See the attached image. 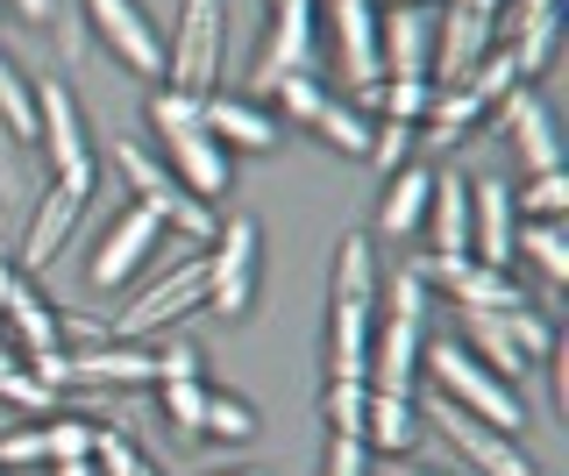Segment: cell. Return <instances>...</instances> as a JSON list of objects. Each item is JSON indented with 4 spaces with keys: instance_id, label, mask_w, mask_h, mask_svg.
<instances>
[{
    "instance_id": "ac0fdd59",
    "label": "cell",
    "mask_w": 569,
    "mask_h": 476,
    "mask_svg": "<svg viewBox=\"0 0 569 476\" xmlns=\"http://www.w3.org/2000/svg\"><path fill=\"white\" fill-rule=\"evenodd\" d=\"M498 50L491 37V14H470V8H435V64H427V79L435 85H462Z\"/></svg>"
},
{
    "instance_id": "9c48e42d",
    "label": "cell",
    "mask_w": 569,
    "mask_h": 476,
    "mask_svg": "<svg viewBox=\"0 0 569 476\" xmlns=\"http://www.w3.org/2000/svg\"><path fill=\"white\" fill-rule=\"evenodd\" d=\"M86 206H93V185H71V179H50L29 206V227H22V250H14V271H50L64 256V242L79 235Z\"/></svg>"
},
{
    "instance_id": "b9f144b4",
    "label": "cell",
    "mask_w": 569,
    "mask_h": 476,
    "mask_svg": "<svg viewBox=\"0 0 569 476\" xmlns=\"http://www.w3.org/2000/svg\"><path fill=\"white\" fill-rule=\"evenodd\" d=\"M192 377H207V356H200L192 342L157 348V384H192Z\"/></svg>"
},
{
    "instance_id": "4fadbf2b",
    "label": "cell",
    "mask_w": 569,
    "mask_h": 476,
    "mask_svg": "<svg viewBox=\"0 0 569 476\" xmlns=\"http://www.w3.org/2000/svg\"><path fill=\"white\" fill-rule=\"evenodd\" d=\"M313 43H320V8L313 0H284V8H271V22H263V50H257V72L249 79L271 93L278 79L313 72Z\"/></svg>"
},
{
    "instance_id": "816d5d0a",
    "label": "cell",
    "mask_w": 569,
    "mask_h": 476,
    "mask_svg": "<svg viewBox=\"0 0 569 476\" xmlns=\"http://www.w3.org/2000/svg\"><path fill=\"white\" fill-rule=\"evenodd\" d=\"M370 8H378V14H385V8H427V0H370Z\"/></svg>"
},
{
    "instance_id": "836d02e7",
    "label": "cell",
    "mask_w": 569,
    "mask_h": 476,
    "mask_svg": "<svg viewBox=\"0 0 569 476\" xmlns=\"http://www.w3.org/2000/svg\"><path fill=\"white\" fill-rule=\"evenodd\" d=\"M313 135H320L328 150H349V156H363V150H370V121L356 114V108H342V100H328V108L313 114Z\"/></svg>"
},
{
    "instance_id": "7a4b0ae2",
    "label": "cell",
    "mask_w": 569,
    "mask_h": 476,
    "mask_svg": "<svg viewBox=\"0 0 569 476\" xmlns=\"http://www.w3.org/2000/svg\"><path fill=\"white\" fill-rule=\"evenodd\" d=\"M420 369L441 384V398H449L456 413L485 419V427H498V434H520V427H527V398H520V384L491 377V369L477 363L470 348L456 342V334H441V342H420Z\"/></svg>"
},
{
    "instance_id": "7402d4cb",
    "label": "cell",
    "mask_w": 569,
    "mask_h": 476,
    "mask_svg": "<svg viewBox=\"0 0 569 476\" xmlns=\"http://www.w3.org/2000/svg\"><path fill=\"white\" fill-rule=\"evenodd\" d=\"M0 334H8L14 356H29V348H58V334H64V313L36 292L29 271H14L8 292H0Z\"/></svg>"
},
{
    "instance_id": "bcb514c9",
    "label": "cell",
    "mask_w": 569,
    "mask_h": 476,
    "mask_svg": "<svg viewBox=\"0 0 569 476\" xmlns=\"http://www.w3.org/2000/svg\"><path fill=\"white\" fill-rule=\"evenodd\" d=\"M562 0H506L498 8V22H491V37H512V29H527V22H541V14H556Z\"/></svg>"
},
{
    "instance_id": "5bb4252c",
    "label": "cell",
    "mask_w": 569,
    "mask_h": 476,
    "mask_svg": "<svg viewBox=\"0 0 569 476\" xmlns=\"http://www.w3.org/2000/svg\"><path fill=\"white\" fill-rule=\"evenodd\" d=\"M164 164H171V179L207 206H221L228 192H236V156L207 135V121L200 129H164Z\"/></svg>"
},
{
    "instance_id": "cb8c5ba5",
    "label": "cell",
    "mask_w": 569,
    "mask_h": 476,
    "mask_svg": "<svg viewBox=\"0 0 569 476\" xmlns=\"http://www.w3.org/2000/svg\"><path fill=\"white\" fill-rule=\"evenodd\" d=\"M420 277L449 285L462 313H512V306H527L520 277H512V271H491V263H477V256H462V263H427Z\"/></svg>"
},
{
    "instance_id": "d4e9b609",
    "label": "cell",
    "mask_w": 569,
    "mask_h": 476,
    "mask_svg": "<svg viewBox=\"0 0 569 476\" xmlns=\"http://www.w3.org/2000/svg\"><path fill=\"white\" fill-rule=\"evenodd\" d=\"M427 200H435V171L427 164H399L385 179V200H378V235L385 242H406L427 227Z\"/></svg>"
},
{
    "instance_id": "7c38bea8",
    "label": "cell",
    "mask_w": 569,
    "mask_h": 476,
    "mask_svg": "<svg viewBox=\"0 0 569 476\" xmlns=\"http://www.w3.org/2000/svg\"><path fill=\"white\" fill-rule=\"evenodd\" d=\"M157 242H164V221L150 214V206H121L114 221H107V235H100V250L93 263H86V277H93V292H121L129 277L142 271V263L157 256Z\"/></svg>"
},
{
    "instance_id": "f5cc1de1",
    "label": "cell",
    "mask_w": 569,
    "mask_h": 476,
    "mask_svg": "<svg viewBox=\"0 0 569 476\" xmlns=\"http://www.w3.org/2000/svg\"><path fill=\"white\" fill-rule=\"evenodd\" d=\"M391 476H441V469H413V463H391Z\"/></svg>"
},
{
    "instance_id": "603a6c76",
    "label": "cell",
    "mask_w": 569,
    "mask_h": 476,
    "mask_svg": "<svg viewBox=\"0 0 569 476\" xmlns=\"http://www.w3.org/2000/svg\"><path fill=\"white\" fill-rule=\"evenodd\" d=\"M64 363H71V384H93V392H150L157 384V348H136V342H93Z\"/></svg>"
},
{
    "instance_id": "ba28073f",
    "label": "cell",
    "mask_w": 569,
    "mask_h": 476,
    "mask_svg": "<svg viewBox=\"0 0 569 476\" xmlns=\"http://www.w3.org/2000/svg\"><path fill=\"white\" fill-rule=\"evenodd\" d=\"M29 93H36V143L50 156V179L100 185V156H93V135H86L79 93L64 79H29Z\"/></svg>"
},
{
    "instance_id": "30bf717a",
    "label": "cell",
    "mask_w": 569,
    "mask_h": 476,
    "mask_svg": "<svg viewBox=\"0 0 569 476\" xmlns=\"http://www.w3.org/2000/svg\"><path fill=\"white\" fill-rule=\"evenodd\" d=\"M93 37L114 50V64H129L136 79H164V29L150 22L142 0H79Z\"/></svg>"
},
{
    "instance_id": "4dcf8cb0",
    "label": "cell",
    "mask_w": 569,
    "mask_h": 476,
    "mask_svg": "<svg viewBox=\"0 0 569 476\" xmlns=\"http://www.w3.org/2000/svg\"><path fill=\"white\" fill-rule=\"evenodd\" d=\"M0 129H8L14 143H29V135H36V93H29V79L14 72L8 50H0Z\"/></svg>"
},
{
    "instance_id": "484cf974",
    "label": "cell",
    "mask_w": 569,
    "mask_h": 476,
    "mask_svg": "<svg viewBox=\"0 0 569 476\" xmlns=\"http://www.w3.org/2000/svg\"><path fill=\"white\" fill-rule=\"evenodd\" d=\"M427 227H435V256H427V263H462V256H470V179H456V171H435Z\"/></svg>"
},
{
    "instance_id": "ffe728a7",
    "label": "cell",
    "mask_w": 569,
    "mask_h": 476,
    "mask_svg": "<svg viewBox=\"0 0 569 476\" xmlns=\"http://www.w3.org/2000/svg\"><path fill=\"white\" fill-rule=\"evenodd\" d=\"M378 64H385V79H427V64H435V8H385Z\"/></svg>"
},
{
    "instance_id": "d6986e66",
    "label": "cell",
    "mask_w": 569,
    "mask_h": 476,
    "mask_svg": "<svg viewBox=\"0 0 569 476\" xmlns=\"http://www.w3.org/2000/svg\"><path fill=\"white\" fill-rule=\"evenodd\" d=\"M498 129H506V143L520 150V164H527V179L533 171H562V135H556V114L541 108V93L533 85H512L506 100H498Z\"/></svg>"
},
{
    "instance_id": "9a60e30c",
    "label": "cell",
    "mask_w": 569,
    "mask_h": 476,
    "mask_svg": "<svg viewBox=\"0 0 569 476\" xmlns=\"http://www.w3.org/2000/svg\"><path fill=\"white\" fill-rule=\"evenodd\" d=\"M320 22H328V43H335V72L370 93V85L385 79V64H378V8H370V0H328Z\"/></svg>"
},
{
    "instance_id": "4316f807",
    "label": "cell",
    "mask_w": 569,
    "mask_h": 476,
    "mask_svg": "<svg viewBox=\"0 0 569 476\" xmlns=\"http://www.w3.org/2000/svg\"><path fill=\"white\" fill-rule=\"evenodd\" d=\"M413 440H420V405L413 398H391V392H370L363 398V448H378V455L399 463Z\"/></svg>"
},
{
    "instance_id": "8992f818",
    "label": "cell",
    "mask_w": 569,
    "mask_h": 476,
    "mask_svg": "<svg viewBox=\"0 0 569 476\" xmlns=\"http://www.w3.org/2000/svg\"><path fill=\"white\" fill-rule=\"evenodd\" d=\"M462 348H470L477 363L491 369V377L520 384L541 369V356L556 348V327H548V313L533 306H512V313H470V334H462Z\"/></svg>"
},
{
    "instance_id": "db71d44e",
    "label": "cell",
    "mask_w": 569,
    "mask_h": 476,
    "mask_svg": "<svg viewBox=\"0 0 569 476\" xmlns=\"http://www.w3.org/2000/svg\"><path fill=\"white\" fill-rule=\"evenodd\" d=\"M228 476H263V469H228Z\"/></svg>"
},
{
    "instance_id": "60d3db41",
    "label": "cell",
    "mask_w": 569,
    "mask_h": 476,
    "mask_svg": "<svg viewBox=\"0 0 569 476\" xmlns=\"http://www.w3.org/2000/svg\"><path fill=\"white\" fill-rule=\"evenodd\" d=\"M200 108H207L200 93H171V85H157V93H150V129L157 135H164V129H200Z\"/></svg>"
},
{
    "instance_id": "f1b7e54d",
    "label": "cell",
    "mask_w": 569,
    "mask_h": 476,
    "mask_svg": "<svg viewBox=\"0 0 569 476\" xmlns=\"http://www.w3.org/2000/svg\"><path fill=\"white\" fill-rule=\"evenodd\" d=\"M370 100H378L385 121H406V129H420L427 108H435V79H378V85H370Z\"/></svg>"
},
{
    "instance_id": "ab89813d",
    "label": "cell",
    "mask_w": 569,
    "mask_h": 476,
    "mask_svg": "<svg viewBox=\"0 0 569 476\" xmlns=\"http://www.w3.org/2000/svg\"><path fill=\"white\" fill-rule=\"evenodd\" d=\"M363 398H370V384H328V392H320V419H328V434H356V440H363Z\"/></svg>"
},
{
    "instance_id": "1f68e13d",
    "label": "cell",
    "mask_w": 569,
    "mask_h": 476,
    "mask_svg": "<svg viewBox=\"0 0 569 476\" xmlns=\"http://www.w3.org/2000/svg\"><path fill=\"white\" fill-rule=\"evenodd\" d=\"M562 206H569V179H562V171H533V179L512 192V214H520V221H562Z\"/></svg>"
},
{
    "instance_id": "d590c367",
    "label": "cell",
    "mask_w": 569,
    "mask_h": 476,
    "mask_svg": "<svg viewBox=\"0 0 569 476\" xmlns=\"http://www.w3.org/2000/svg\"><path fill=\"white\" fill-rule=\"evenodd\" d=\"M378 313H399V321L427 327V277H420V263H406V271H391V285H378Z\"/></svg>"
},
{
    "instance_id": "52a82bcc",
    "label": "cell",
    "mask_w": 569,
    "mask_h": 476,
    "mask_svg": "<svg viewBox=\"0 0 569 476\" xmlns=\"http://www.w3.org/2000/svg\"><path fill=\"white\" fill-rule=\"evenodd\" d=\"M228 50V0H178V22L164 43V85L171 93H213V72H221Z\"/></svg>"
},
{
    "instance_id": "681fc988",
    "label": "cell",
    "mask_w": 569,
    "mask_h": 476,
    "mask_svg": "<svg viewBox=\"0 0 569 476\" xmlns=\"http://www.w3.org/2000/svg\"><path fill=\"white\" fill-rule=\"evenodd\" d=\"M50 476H93V455L86 463H50Z\"/></svg>"
},
{
    "instance_id": "83f0119b",
    "label": "cell",
    "mask_w": 569,
    "mask_h": 476,
    "mask_svg": "<svg viewBox=\"0 0 569 476\" xmlns=\"http://www.w3.org/2000/svg\"><path fill=\"white\" fill-rule=\"evenodd\" d=\"M512 256H527L533 271L548 277V292L569 285V242H562L556 221H520V235H512Z\"/></svg>"
},
{
    "instance_id": "7bdbcfd3",
    "label": "cell",
    "mask_w": 569,
    "mask_h": 476,
    "mask_svg": "<svg viewBox=\"0 0 569 476\" xmlns=\"http://www.w3.org/2000/svg\"><path fill=\"white\" fill-rule=\"evenodd\" d=\"M320 476H370V448L356 434H328V463H320Z\"/></svg>"
},
{
    "instance_id": "e0dca14e",
    "label": "cell",
    "mask_w": 569,
    "mask_h": 476,
    "mask_svg": "<svg viewBox=\"0 0 569 476\" xmlns=\"http://www.w3.org/2000/svg\"><path fill=\"white\" fill-rule=\"evenodd\" d=\"M420 342H427L420 321L378 313V334H370V356H363V384H370V392L413 398V384H420Z\"/></svg>"
},
{
    "instance_id": "f35d334b",
    "label": "cell",
    "mask_w": 569,
    "mask_h": 476,
    "mask_svg": "<svg viewBox=\"0 0 569 476\" xmlns=\"http://www.w3.org/2000/svg\"><path fill=\"white\" fill-rule=\"evenodd\" d=\"M157 398H164V427L178 434H200V413H207V377H192V384H150Z\"/></svg>"
},
{
    "instance_id": "c3c4849f",
    "label": "cell",
    "mask_w": 569,
    "mask_h": 476,
    "mask_svg": "<svg viewBox=\"0 0 569 476\" xmlns=\"http://www.w3.org/2000/svg\"><path fill=\"white\" fill-rule=\"evenodd\" d=\"M449 8H470V14H491V22H498V8H506V0H449Z\"/></svg>"
},
{
    "instance_id": "2e32d148",
    "label": "cell",
    "mask_w": 569,
    "mask_h": 476,
    "mask_svg": "<svg viewBox=\"0 0 569 476\" xmlns=\"http://www.w3.org/2000/svg\"><path fill=\"white\" fill-rule=\"evenodd\" d=\"M200 121L228 156H271L284 143V121L263 108V100H242V93H207Z\"/></svg>"
},
{
    "instance_id": "74e56055",
    "label": "cell",
    "mask_w": 569,
    "mask_h": 476,
    "mask_svg": "<svg viewBox=\"0 0 569 476\" xmlns=\"http://www.w3.org/2000/svg\"><path fill=\"white\" fill-rule=\"evenodd\" d=\"M93 419H43V463H86L93 455Z\"/></svg>"
},
{
    "instance_id": "d6a6232c",
    "label": "cell",
    "mask_w": 569,
    "mask_h": 476,
    "mask_svg": "<svg viewBox=\"0 0 569 476\" xmlns=\"http://www.w3.org/2000/svg\"><path fill=\"white\" fill-rule=\"evenodd\" d=\"M0 405H14V413H50L58 392H43V384L29 377V363L14 356V348H0Z\"/></svg>"
},
{
    "instance_id": "44dd1931",
    "label": "cell",
    "mask_w": 569,
    "mask_h": 476,
    "mask_svg": "<svg viewBox=\"0 0 569 476\" xmlns=\"http://www.w3.org/2000/svg\"><path fill=\"white\" fill-rule=\"evenodd\" d=\"M512 235H520L512 185L506 179H477L470 185V256L491 263V271H512Z\"/></svg>"
},
{
    "instance_id": "3957f363",
    "label": "cell",
    "mask_w": 569,
    "mask_h": 476,
    "mask_svg": "<svg viewBox=\"0 0 569 476\" xmlns=\"http://www.w3.org/2000/svg\"><path fill=\"white\" fill-rule=\"evenodd\" d=\"M114 171H121V185H129V200H136V206H150V214L164 221L178 242H200V250L213 242L221 214H213L207 200H192V192L171 179V164H164L157 150H142V143H114Z\"/></svg>"
},
{
    "instance_id": "f546056e",
    "label": "cell",
    "mask_w": 569,
    "mask_h": 476,
    "mask_svg": "<svg viewBox=\"0 0 569 476\" xmlns=\"http://www.w3.org/2000/svg\"><path fill=\"white\" fill-rule=\"evenodd\" d=\"M200 434H213V440H257V405L236 398V392H213V384H207Z\"/></svg>"
},
{
    "instance_id": "ee69618b",
    "label": "cell",
    "mask_w": 569,
    "mask_h": 476,
    "mask_svg": "<svg viewBox=\"0 0 569 476\" xmlns=\"http://www.w3.org/2000/svg\"><path fill=\"white\" fill-rule=\"evenodd\" d=\"M43 463V427H14V434H0V469H36Z\"/></svg>"
},
{
    "instance_id": "e575fe53",
    "label": "cell",
    "mask_w": 569,
    "mask_h": 476,
    "mask_svg": "<svg viewBox=\"0 0 569 476\" xmlns=\"http://www.w3.org/2000/svg\"><path fill=\"white\" fill-rule=\"evenodd\" d=\"M271 100H278V114H284V121L313 129V114L328 108V85H320L313 72H292V79H278V85H271Z\"/></svg>"
},
{
    "instance_id": "9f6ffc18",
    "label": "cell",
    "mask_w": 569,
    "mask_h": 476,
    "mask_svg": "<svg viewBox=\"0 0 569 476\" xmlns=\"http://www.w3.org/2000/svg\"><path fill=\"white\" fill-rule=\"evenodd\" d=\"M0 476H8V469H0Z\"/></svg>"
},
{
    "instance_id": "277c9868",
    "label": "cell",
    "mask_w": 569,
    "mask_h": 476,
    "mask_svg": "<svg viewBox=\"0 0 569 476\" xmlns=\"http://www.w3.org/2000/svg\"><path fill=\"white\" fill-rule=\"evenodd\" d=\"M200 263H207V313L242 321L257 306V285H263V227L249 214H228L213 227V242L200 250Z\"/></svg>"
},
{
    "instance_id": "8d00e7d4",
    "label": "cell",
    "mask_w": 569,
    "mask_h": 476,
    "mask_svg": "<svg viewBox=\"0 0 569 476\" xmlns=\"http://www.w3.org/2000/svg\"><path fill=\"white\" fill-rule=\"evenodd\" d=\"M413 143H420V129H406V121H370V150L363 156L391 179L399 164H413Z\"/></svg>"
},
{
    "instance_id": "6da1fadb",
    "label": "cell",
    "mask_w": 569,
    "mask_h": 476,
    "mask_svg": "<svg viewBox=\"0 0 569 476\" xmlns=\"http://www.w3.org/2000/svg\"><path fill=\"white\" fill-rule=\"evenodd\" d=\"M378 250L363 235H342L328 285V384H363V356L378 334Z\"/></svg>"
},
{
    "instance_id": "7dc6e473",
    "label": "cell",
    "mask_w": 569,
    "mask_h": 476,
    "mask_svg": "<svg viewBox=\"0 0 569 476\" xmlns=\"http://www.w3.org/2000/svg\"><path fill=\"white\" fill-rule=\"evenodd\" d=\"M14 8H22L29 22H43V14H58V0H14Z\"/></svg>"
},
{
    "instance_id": "5b68a950",
    "label": "cell",
    "mask_w": 569,
    "mask_h": 476,
    "mask_svg": "<svg viewBox=\"0 0 569 476\" xmlns=\"http://www.w3.org/2000/svg\"><path fill=\"white\" fill-rule=\"evenodd\" d=\"M200 306H207V263H200V242H178V250H171V271L157 277V285H142L129 306L114 313V334H107V342H142V334L186 321V313H200Z\"/></svg>"
},
{
    "instance_id": "11a10c76",
    "label": "cell",
    "mask_w": 569,
    "mask_h": 476,
    "mask_svg": "<svg viewBox=\"0 0 569 476\" xmlns=\"http://www.w3.org/2000/svg\"><path fill=\"white\" fill-rule=\"evenodd\" d=\"M263 8H284V0H263Z\"/></svg>"
},
{
    "instance_id": "f6af8a7d",
    "label": "cell",
    "mask_w": 569,
    "mask_h": 476,
    "mask_svg": "<svg viewBox=\"0 0 569 476\" xmlns=\"http://www.w3.org/2000/svg\"><path fill=\"white\" fill-rule=\"evenodd\" d=\"M29 192V150L0 129V200H22Z\"/></svg>"
},
{
    "instance_id": "8fae6325",
    "label": "cell",
    "mask_w": 569,
    "mask_h": 476,
    "mask_svg": "<svg viewBox=\"0 0 569 476\" xmlns=\"http://www.w3.org/2000/svg\"><path fill=\"white\" fill-rule=\"evenodd\" d=\"M420 419H441V434L456 440V463H470V476H541V463L520 448V434H498V427H485V419L456 413L449 398H435Z\"/></svg>"
},
{
    "instance_id": "f907efd6",
    "label": "cell",
    "mask_w": 569,
    "mask_h": 476,
    "mask_svg": "<svg viewBox=\"0 0 569 476\" xmlns=\"http://www.w3.org/2000/svg\"><path fill=\"white\" fill-rule=\"evenodd\" d=\"M8 277H14V256H8V242H0V292H8ZM8 342V334H0Z\"/></svg>"
}]
</instances>
